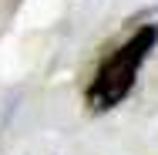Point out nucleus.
<instances>
[{
    "label": "nucleus",
    "instance_id": "1",
    "mask_svg": "<svg viewBox=\"0 0 158 155\" xmlns=\"http://www.w3.org/2000/svg\"><path fill=\"white\" fill-rule=\"evenodd\" d=\"M152 41H155V31H138L135 41L128 44L125 51H118L111 61H104V67H101V74H98V81H94V88H91L94 108H111V105L131 88L135 71H138V64H141V58H145V51L152 47Z\"/></svg>",
    "mask_w": 158,
    "mask_h": 155
}]
</instances>
